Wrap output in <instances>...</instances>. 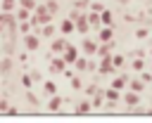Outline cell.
I'll use <instances>...</instances> for the list:
<instances>
[{
  "instance_id": "cell-8",
  "label": "cell",
  "mask_w": 152,
  "mask_h": 123,
  "mask_svg": "<svg viewBox=\"0 0 152 123\" xmlns=\"http://www.w3.org/2000/svg\"><path fill=\"white\" fill-rule=\"evenodd\" d=\"M78 54H81V50H78V47H76V45H71V43H69V45H66V47H64V52H62V54H59V57H62V59H64V62H66V66H69V64H71V62H74V59H76V57H78Z\"/></svg>"
},
{
  "instance_id": "cell-41",
  "label": "cell",
  "mask_w": 152,
  "mask_h": 123,
  "mask_svg": "<svg viewBox=\"0 0 152 123\" xmlns=\"http://www.w3.org/2000/svg\"><path fill=\"white\" fill-rule=\"evenodd\" d=\"M119 2H121V5H128V2H133V0H119Z\"/></svg>"
},
{
  "instance_id": "cell-26",
  "label": "cell",
  "mask_w": 152,
  "mask_h": 123,
  "mask_svg": "<svg viewBox=\"0 0 152 123\" xmlns=\"http://www.w3.org/2000/svg\"><path fill=\"white\" fill-rule=\"evenodd\" d=\"M19 83H21V88H24V90H31V88H33V80H31V76H28V73H21Z\"/></svg>"
},
{
  "instance_id": "cell-29",
  "label": "cell",
  "mask_w": 152,
  "mask_h": 123,
  "mask_svg": "<svg viewBox=\"0 0 152 123\" xmlns=\"http://www.w3.org/2000/svg\"><path fill=\"white\" fill-rule=\"evenodd\" d=\"M45 9H48L50 14H57V9H59V2H57V0H45Z\"/></svg>"
},
{
  "instance_id": "cell-13",
  "label": "cell",
  "mask_w": 152,
  "mask_h": 123,
  "mask_svg": "<svg viewBox=\"0 0 152 123\" xmlns=\"http://www.w3.org/2000/svg\"><path fill=\"white\" fill-rule=\"evenodd\" d=\"M57 28H59V33H62V35H71V33L76 31V26H74V19H69V17H66V19H62Z\"/></svg>"
},
{
  "instance_id": "cell-30",
  "label": "cell",
  "mask_w": 152,
  "mask_h": 123,
  "mask_svg": "<svg viewBox=\"0 0 152 123\" xmlns=\"http://www.w3.org/2000/svg\"><path fill=\"white\" fill-rule=\"evenodd\" d=\"M97 90H100V85H97V83H88V85H83V92H86L88 97H90V95H95Z\"/></svg>"
},
{
  "instance_id": "cell-21",
  "label": "cell",
  "mask_w": 152,
  "mask_h": 123,
  "mask_svg": "<svg viewBox=\"0 0 152 123\" xmlns=\"http://www.w3.org/2000/svg\"><path fill=\"white\" fill-rule=\"evenodd\" d=\"M69 85H71V90H74V92H81V90H83V80H81V76H76V73H74V76L69 78Z\"/></svg>"
},
{
  "instance_id": "cell-18",
  "label": "cell",
  "mask_w": 152,
  "mask_h": 123,
  "mask_svg": "<svg viewBox=\"0 0 152 123\" xmlns=\"http://www.w3.org/2000/svg\"><path fill=\"white\" fill-rule=\"evenodd\" d=\"M126 83H128V76L126 73H121V76H114L112 78V88H116V90H126Z\"/></svg>"
},
{
  "instance_id": "cell-44",
  "label": "cell",
  "mask_w": 152,
  "mask_h": 123,
  "mask_svg": "<svg viewBox=\"0 0 152 123\" xmlns=\"http://www.w3.org/2000/svg\"><path fill=\"white\" fill-rule=\"evenodd\" d=\"M0 54H2V50H0Z\"/></svg>"
},
{
  "instance_id": "cell-38",
  "label": "cell",
  "mask_w": 152,
  "mask_h": 123,
  "mask_svg": "<svg viewBox=\"0 0 152 123\" xmlns=\"http://www.w3.org/2000/svg\"><path fill=\"white\" fill-rule=\"evenodd\" d=\"M5 114H10V116H17V114H19V106H14V104H10Z\"/></svg>"
},
{
  "instance_id": "cell-12",
  "label": "cell",
  "mask_w": 152,
  "mask_h": 123,
  "mask_svg": "<svg viewBox=\"0 0 152 123\" xmlns=\"http://www.w3.org/2000/svg\"><path fill=\"white\" fill-rule=\"evenodd\" d=\"M90 111H93L90 99H81V102L74 104V114H76V116H86V114H90Z\"/></svg>"
},
{
  "instance_id": "cell-14",
  "label": "cell",
  "mask_w": 152,
  "mask_h": 123,
  "mask_svg": "<svg viewBox=\"0 0 152 123\" xmlns=\"http://www.w3.org/2000/svg\"><path fill=\"white\" fill-rule=\"evenodd\" d=\"M102 90H104V88H100L95 95H90V106H93V111L102 109V104H104V95H102Z\"/></svg>"
},
{
  "instance_id": "cell-24",
  "label": "cell",
  "mask_w": 152,
  "mask_h": 123,
  "mask_svg": "<svg viewBox=\"0 0 152 123\" xmlns=\"http://www.w3.org/2000/svg\"><path fill=\"white\" fill-rule=\"evenodd\" d=\"M43 92L50 97V95H55L57 92V83L55 80H43Z\"/></svg>"
},
{
  "instance_id": "cell-35",
  "label": "cell",
  "mask_w": 152,
  "mask_h": 123,
  "mask_svg": "<svg viewBox=\"0 0 152 123\" xmlns=\"http://www.w3.org/2000/svg\"><path fill=\"white\" fill-rule=\"evenodd\" d=\"M28 76H31V80H33V83H43V73H40V71H36V69H33V71H28Z\"/></svg>"
},
{
  "instance_id": "cell-7",
  "label": "cell",
  "mask_w": 152,
  "mask_h": 123,
  "mask_svg": "<svg viewBox=\"0 0 152 123\" xmlns=\"http://www.w3.org/2000/svg\"><path fill=\"white\" fill-rule=\"evenodd\" d=\"M66 45H69V40H66V35H59V38H52V43H50V54H62Z\"/></svg>"
},
{
  "instance_id": "cell-25",
  "label": "cell",
  "mask_w": 152,
  "mask_h": 123,
  "mask_svg": "<svg viewBox=\"0 0 152 123\" xmlns=\"http://www.w3.org/2000/svg\"><path fill=\"white\" fill-rule=\"evenodd\" d=\"M17 28H19V33L24 35V33H28L33 26H31V21H28V19H24V21H17Z\"/></svg>"
},
{
  "instance_id": "cell-46",
  "label": "cell",
  "mask_w": 152,
  "mask_h": 123,
  "mask_svg": "<svg viewBox=\"0 0 152 123\" xmlns=\"http://www.w3.org/2000/svg\"><path fill=\"white\" fill-rule=\"evenodd\" d=\"M150 59H152V57H150ZM150 64H152V62H150Z\"/></svg>"
},
{
  "instance_id": "cell-33",
  "label": "cell",
  "mask_w": 152,
  "mask_h": 123,
  "mask_svg": "<svg viewBox=\"0 0 152 123\" xmlns=\"http://www.w3.org/2000/svg\"><path fill=\"white\" fill-rule=\"evenodd\" d=\"M147 35H150V28H145V26L135 28V38H138V40H142V38H147Z\"/></svg>"
},
{
  "instance_id": "cell-31",
  "label": "cell",
  "mask_w": 152,
  "mask_h": 123,
  "mask_svg": "<svg viewBox=\"0 0 152 123\" xmlns=\"http://www.w3.org/2000/svg\"><path fill=\"white\" fill-rule=\"evenodd\" d=\"M17 5L24 7V9H31V12H33V7H36L38 2H36V0H17Z\"/></svg>"
},
{
  "instance_id": "cell-37",
  "label": "cell",
  "mask_w": 152,
  "mask_h": 123,
  "mask_svg": "<svg viewBox=\"0 0 152 123\" xmlns=\"http://www.w3.org/2000/svg\"><path fill=\"white\" fill-rule=\"evenodd\" d=\"M7 106H10V99L0 97V114H5V111H7Z\"/></svg>"
},
{
  "instance_id": "cell-4",
  "label": "cell",
  "mask_w": 152,
  "mask_h": 123,
  "mask_svg": "<svg viewBox=\"0 0 152 123\" xmlns=\"http://www.w3.org/2000/svg\"><path fill=\"white\" fill-rule=\"evenodd\" d=\"M112 52H116V43H114V40H107V43H97L95 57L100 59V57H107V54H112Z\"/></svg>"
},
{
  "instance_id": "cell-2",
  "label": "cell",
  "mask_w": 152,
  "mask_h": 123,
  "mask_svg": "<svg viewBox=\"0 0 152 123\" xmlns=\"http://www.w3.org/2000/svg\"><path fill=\"white\" fill-rule=\"evenodd\" d=\"M64 69H66V62H64L59 54H52V57H50V64H48V73H50V76H59Z\"/></svg>"
},
{
  "instance_id": "cell-20",
  "label": "cell",
  "mask_w": 152,
  "mask_h": 123,
  "mask_svg": "<svg viewBox=\"0 0 152 123\" xmlns=\"http://www.w3.org/2000/svg\"><path fill=\"white\" fill-rule=\"evenodd\" d=\"M86 19H88L90 28H95V31L102 26V21H100V14H97V12H93V9H90V14H86Z\"/></svg>"
},
{
  "instance_id": "cell-6",
  "label": "cell",
  "mask_w": 152,
  "mask_h": 123,
  "mask_svg": "<svg viewBox=\"0 0 152 123\" xmlns=\"http://www.w3.org/2000/svg\"><path fill=\"white\" fill-rule=\"evenodd\" d=\"M74 26H76V33H81V35H86V33L90 31V24H88V19H86V14H83V12H78V14H76Z\"/></svg>"
},
{
  "instance_id": "cell-15",
  "label": "cell",
  "mask_w": 152,
  "mask_h": 123,
  "mask_svg": "<svg viewBox=\"0 0 152 123\" xmlns=\"http://www.w3.org/2000/svg\"><path fill=\"white\" fill-rule=\"evenodd\" d=\"M12 66H14V59H12V54H5V57H0V73H2V76H7V73L12 71Z\"/></svg>"
},
{
  "instance_id": "cell-32",
  "label": "cell",
  "mask_w": 152,
  "mask_h": 123,
  "mask_svg": "<svg viewBox=\"0 0 152 123\" xmlns=\"http://www.w3.org/2000/svg\"><path fill=\"white\" fill-rule=\"evenodd\" d=\"M88 7H90V9H93V12H97V14H100V12H102V9H104V7H107V5H104V2H97V0H93V2H90V5H88Z\"/></svg>"
},
{
  "instance_id": "cell-19",
  "label": "cell",
  "mask_w": 152,
  "mask_h": 123,
  "mask_svg": "<svg viewBox=\"0 0 152 123\" xmlns=\"http://www.w3.org/2000/svg\"><path fill=\"white\" fill-rule=\"evenodd\" d=\"M145 85H147V83H142L140 78H131V80L126 83V88H128V90H133V92H142V90H145Z\"/></svg>"
},
{
  "instance_id": "cell-3",
  "label": "cell",
  "mask_w": 152,
  "mask_h": 123,
  "mask_svg": "<svg viewBox=\"0 0 152 123\" xmlns=\"http://www.w3.org/2000/svg\"><path fill=\"white\" fill-rule=\"evenodd\" d=\"M78 50H81V54H86V57H95L97 40H93V38H83V43L78 45Z\"/></svg>"
},
{
  "instance_id": "cell-23",
  "label": "cell",
  "mask_w": 152,
  "mask_h": 123,
  "mask_svg": "<svg viewBox=\"0 0 152 123\" xmlns=\"http://www.w3.org/2000/svg\"><path fill=\"white\" fill-rule=\"evenodd\" d=\"M124 64H126V57L119 54V52H112V66H114V69H121Z\"/></svg>"
},
{
  "instance_id": "cell-36",
  "label": "cell",
  "mask_w": 152,
  "mask_h": 123,
  "mask_svg": "<svg viewBox=\"0 0 152 123\" xmlns=\"http://www.w3.org/2000/svg\"><path fill=\"white\" fill-rule=\"evenodd\" d=\"M140 80H142V83H150V80H152V73L142 69V71H140Z\"/></svg>"
},
{
  "instance_id": "cell-43",
  "label": "cell",
  "mask_w": 152,
  "mask_h": 123,
  "mask_svg": "<svg viewBox=\"0 0 152 123\" xmlns=\"http://www.w3.org/2000/svg\"><path fill=\"white\" fill-rule=\"evenodd\" d=\"M150 28H152V21H150Z\"/></svg>"
},
{
  "instance_id": "cell-17",
  "label": "cell",
  "mask_w": 152,
  "mask_h": 123,
  "mask_svg": "<svg viewBox=\"0 0 152 123\" xmlns=\"http://www.w3.org/2000/svg\"><path fill=\"white\" fill-rule=\"evenodd\" d=\"M55 31H57V26L52 21H48L40 26V38H55Z\"/></svg>"
},
{
  "instance_id": "cell-45",
  "label": "cell",
  "mask_w": 152,
  "mask_h": 123,
  "mask_svg": "<svg viewBox=\"0 0 152 123\" xmlns=\"http://www.w3.org/2000/svg\"><path fill=\"white\" fill-rule=\"evenodd\" d=\"M36 2H40V0H36Z\"/></svg>"
},
{
  "instance_id": "cell-5",
  "label": "cell",
  "mask_w": 152,
  "mask_h": 123,
  "mask_svg": "<svg viewBox=\"0 0 152 123\" xmlns=\"http://www.w3.org/2000/svg\"><path fill=\"white\" fill-rule=\"evenodd\" d=\"M121 102H124L126 106H138L142 99H140V92H133V90L126 88V92H121Z\"/></svg>"
},
{
  "instance_id": "cell-1",
  "label": "cell",
  "mask_w": 152,
  "mask_h": 123,
  "mask_svg": "<svg viewBox=\"0 0 152 123\" xmlns=\"http://www.w3.org/2000/svg\"><path fill=\"white\" fill-rule=\"evenodd\" d=\"M21 43H24L26 52H38V47H40V35L33 33V31H28V33L21 35Z\"/></svg>"
},
{
  "instance_id": "cell-34",
  "label": "cell",
  "mask_w": 152,
  "mask_h": 123,
  "mask_svg": "<svg viewBox=\"0 0 152 123\" xmlns=\"http://www.w3.org/2000/svg\"><path fill=\"white\" fill-rule=\"evenodd\" d=\"M24 97H26V102H28L31 106H38V97H36L31 90H26V95H24Z\"/></svg>"
},
{
  "instance_id": "cell-28",
  "label": "cell",
  "mask_w": 152,
  "mask_h": 123,
  "mask_svg": "<svg viewBox=\"0 0 152 123\" xmlns=\"http://www.w3.org/2000/svg\"><path fill=\"white\" fill-rule=\"evenodd\" d=\"M145 64H147V62H145V59H142V57H135V59H133V64H131V66H133V71H138V73H140V71H142V69H145Z\"/></svg>"
},
{
  "instance_id": "cell-16",
  "label": "cell",
  "mask_w": 152,
  "mask_h": 123,
  "mask_svg": "<svg viewBox=\"0 0 152 123\" xmlns=\"http://www.w3.org/2000/svg\"><path fill=\"white\" fill-rule=\"evenodd\" d=\"M100 21H102V26H114V12L104 7V9L100 12Z\"/></svg>"
},
{
  "instance_id": "cell-11",
  "label": "cell",
  "mask_w": 152,
  "mask_h": 123,
  "mask_svg": "<svg viewBox=\"0 0 152 123\" xmlns=\"http://www.w3.org/2000/svg\"><path fill=\"white\" fill-rule=\"evenodd\" d=\"M0 24H2L5 28H17V17H14V12H2V9H0Z\"/></svg>"
},
{
  "instance_id": "cell-39",
  "label": "cell",
  "mask_w": 152,
  "mask_h": 123,
  "mask_svg": "<svg viewBox=\"0 0 152 123\" xmlns=\"http://www.w3.org/2000/svg\"><path fill=\"white\" fill-rule=\"evenodd\" d=\"M74 7H76V9H83V7H86V0H74Z\"/></svg>"
},
{
  "instance_id": "cell-27",
  "label": "cell",
  "mask_w": 152,
  "mask_h": 123,
  "mask_svg": "<svg viewBox=\"0 0 152 123\" xmlns=\"http://www.w3.org/2000/svg\"><path fill=\"white\" fill-rule=\"evenodd\" d=\"M14 7H17V0H2L0 2V9L2 12H14Z\"/></svg>"
},
{
  "instance_id": "cell-10",
  "label": "cell",
  "mask_w": 152,
  "mask_h": 123,
  "mask_svg": "<svg viewBox=\"0 0 152 123\" xmlns=\"http://www.w3.org/2000/svg\"><path fill=\"white\" fill-rule=\"evenodd\" d=\"M114 40V26H100L97 28V43H107Z\"/></svg>"
},
{
  "instance_id": "cell-9",
  "label": "cell",
  "mask_w": 152,
  "mask_h": 123,
  "mask_svg": "<svg viewBox=\"0 0 152 123\" xmlns=\"http://www.w3.org/2000/svg\"><path fill=\"white\" fill-rule=\"evenodd\" d=\"M62 106H64V97H59V92L50 95V99H48V111L57 114V111H62Z\"/></svg>"
},
{
  "instance_id": "cell-42",
  "label": "cell",
  "mask_w": 152,
  "mask_h": 123,
  "mask_svg": "<svg viewBox=\"0 0 152 123\" xmlns=\"http://www.w3.org/2000/svg\"><path fill=\"white\" fill-rule=\"evenodd\" d=\"M2 33H5V26H2V24H0V35H2Z\"/></svg>"
},
{
  "instance_id": "cell-22",
  "label": "cell",
  "mask_w": 152,
  "mask_h": 123,
  "mask_svg": "<svg viewBox=\"0 0 152 123\" xmlns=\"http://www.w3.org/2000/svg\"><path fill=\"white\" fill-rule=\"evenodd\" d=\"M14 17H17V21H24V19H28L31 17V9H24V7H14Z\"/></svg>"
},
{
  "instance_id": "cell-47",
  "label": "cell",
  "mask_w": 152,
  "mask_h": 123,
  "mask_svg": "<svg viewBox=\"0 0 152 123\" xmlns=\"http://www.w3.org/2000/svg\"><path fill=\"white\" fill-rule=\"evenodd\" d=\"M150 73H152V71H150Z\"/></svg>"
},
{
  "instance_id": "cell-40",
  "label": "cell",
  "mask_w": 152,
  "mask_h": 123,
  "mask_svg": "<svg viewBox=\"0 0 152 123\" xmlns=\"http://www.w3.org/2000/svg\"><path fill=\"white\" fill-rule=\"evenodd\" d=\"M19 62H21V64H26V62H28V54H26V52H21V54H19Z\"/></svg>"
}]
</instances>
